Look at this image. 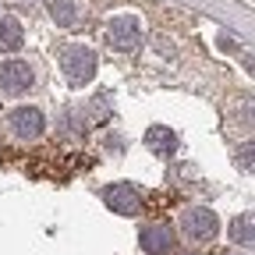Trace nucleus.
<instances>
[{"instance_id":"20e7f679","label":"nucleus","mask_w":255,"mask_h":255,"mask_svg":"<svg viewBox=\"0 0 255 255\" xmlns=\"http://www.w3.org/2000/svg\"><path fill=\"white\" fill-rule=\"evenodd\" d=\"M142 39V25L135 14H117L110 25H107V43L117 46V50H135Z\"/></svg>"},{"instance_id":"f257e3e1","label":"nucleus","mask_w":255,"mask_h":255,"mask_svg":"<svg viewBox=\"0 0 255 255\" xmlns=\"http://www.w3.org/2000/svg\"><path fill=\"white\" fill-rule=\"evenodd\" d=\"M60 68H64V78H68V85H71V89H82V85H89V82H92V75H96V53H92L89 46L75 43V46L64 50Z\"/></svg>"},{"instance_id":"39448f33","label":"nucleus","mask_w":255,"mask_h":255,"mask_svg":"<svg viewBox=\"0 0 255 255\" xmlns=\"http://www.w3.org/2000/svg\"><path fill=\"white\" fill-rule=\"evenodd\" d=\"M32 82H36V75H32V68L25 60H4V64H0V89H4L7 96L28 92Z\"/></svg>"},{"instance_id":"0eeeda50","label":"nucleus","mask_w":255,"mask_h":255,"mask_svg":"<svg viewBox=\"0 0 255 255\" xmlns=\"http://www.w3.org/2000/svg\"><path fill=\"white\" fill-rule=\"evenodd\" d=\"M43 128H46V117H43V110H36V107H18V110L11 114V131H14L18 138H39Z\"/></svg>"},{"instance_id":"7ed1b4c3","label":"nucleus","mask_w":255,"mask_h":255,"mask_svg":"<svg viewBox=\"0 0 255 255\" xmlns=\"http://www.w3.org/2000/svg\"><path fill=\"white\" fill-rule=\"evenodd\" d=\"M103 202L117 216H135V213H142V191L135 184H110L103 191Z\"/></svg>"},{"instance_id":"ddd939ff","label":"nucleus","mask_w":255,"mask_h":255,"mask_svg":"<svg viewBox=\"0 0 255 255\" xmlns=\"http://www.w3.org/2000/svg\"><path fill=\"white\" fill-rule=\"evenodd\" d=\"M188 255H199V252H188Z\"/></svg>"},{"instance_id":"4468645a","label":"nucleus","mask_w":255,"mask_h":255,"mask_svg":"<svg viewBox=\"0 0 255 255\" xmlns=\"http://www.w3.org/2000/svg\"><path fill=\"white\" fill-rule=\"evenodd\" d=\"M231 255H238V252H231Z\"/></svg>"},{"instance_id":"423d86ee","label":"nucleus","mask_w":255,"mask_h":255,"mask_svg":"<svg viewBox=\"0 0 255 255\" xmlns=\"http://www.w3.org/2000/svg\"><path fill=\"white\" fill-rule=\"evenodd\" d=\"M142 248L149 255H170L177 248V238L170 231V223H149V227H142Z\"/></svg>"},{"instance_id":"9d476101","label":"nucleus","mask_w":255,"mask_h":255,"mask_svg":"<svg viewBox=\"0 0 255 255\" xmlns=\"http://www.w3.org/2000/svg\"><path fill=\"white\" fill-rule=\"evenodd\" d=\"M50 14H53V21H57L60 28L82 25V14H78V4H75V0H53V4H50Z\"/></svg>"},{"instance_id":"f03ea898","label":"nucleus","mask_w":255,"mask_h":255,"mask_svg":"<svg viewBox=\"0 0 255 255\" xmlns=\"http://www.w3.org/2000/svg\"><path fill=\"white\" fill-rule=\"evenodd\" d=\"M181 231H184V238H191V241H213L216 231H220V220H216V213L206 209V206H191V209H184V216H181Z\"/></svg>"},{"instance_id":"9b49d317","label":"nucleus","mask_w":255,"mask_h":255,"mask_svg":"<svg viewBox=\"0 0 255 255\" xmlns=\"http://www.w3.org/2000/svg\"><path fill=\"white\" fill-rule=\"evenodd\" d=\"M231 241L241 245V248H252V216H248V213L231 223Z\"/></svg>"},{"instance_id":"1a4fd4ad","label":"nucleus","mask_w":255,"mask_h":255,"mask_svg":"<svg viewBox=\"0 0 255 255\" xmlns=\"http://www.w3.org/2000/svg\"><path fill=\"white\" fill-rule=\"evenodd\" d=\"M145 145L156 156H174L177 152V135L170 131V128H152V131L145 135Z\"/></svg>"},{"instance_id":"f8f14e48","label":"nucleus","mask_w":255,"mask_h":255,"mask_svg":"<svg viewBox=\"0 0 255 255\" xmlns=\"http://www.w3.org/2000/svg\"><path fill=\"white\" fill-rule=\"evenodd\" d=\"M14 4H18V7H39L43 0H14Z\"/></svg>"},{"instance_id":"6e6552de","label":"nucleus","mask_w":255,"mask_h":255,"mask_svg":"<svg viewBox=\"0 0 255 255\" xmlns=\"http://www.w3.org/2000/svg\"><path fill=\"white\" fill-rule=\"evenodd\" d=\"M25 43V28L14 14H4L0 18V50H18Z\"/></svg>"}]
</instances>
